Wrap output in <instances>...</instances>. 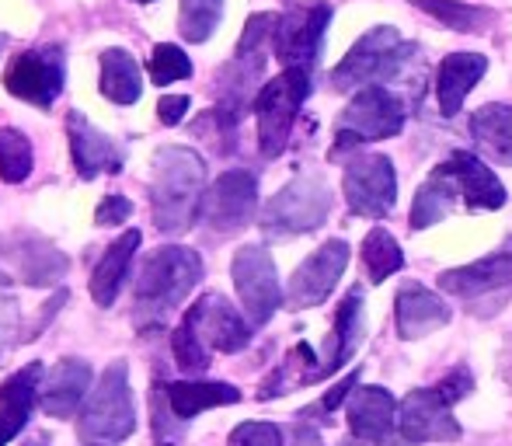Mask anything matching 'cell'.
<instances>
[{"label": "cell", "mask_w": 512, "mask_h": 446, "mask_svg": "<svg viewBox=\"0 0 512 446\" xmlns=\"http://www.w3.org/2000/svg\"><path fill=\"white\" fill-rule=\"evenodd\" d=\"M147 74L157 88H164V84H175V81L192 77V60L185 56V49L171 46V42H161V46H154V53H150Z\"/></svg>", "instance_id": "obj_35"}, {"label": "cell", "mask_w": 512, "mask_h": 446, "mask_svg": "<svg viewBox=\"0 0 512 446\" xmlns=\"http://www.w3.org/2000/svg\"><path fill=\"white\" fill-rule=\"evenodd\" d=\"M182 325L189 328L209 352H227V356H234V352L248 349V342H251V321L244 318L237 307H230V300L220 297V293L199 297L196 304L189 307V314L182 318Z\"/></svg>", "instance_id": "obj_11"}, {"label": "cell", "mask_w": 512, "mask_h": 446, "mask_svg": "<svg viewBox=\"0 0 512 446\" xmlns=\"http://www.w3.org/2000/svg\"><path fill=\"white\" fill-rule=\"evenodd\" d=\"M506 286H512V237L492 255L478 258L471 265H460V269H446L439 276V290L464 300L488 297V293L506 290Z\"/></svg>", "instance_id": "obj_17"}, {"label": "cell", "mask_w": 512, "mask_h": 446, "mask_svg": "<svg viewBox=\"0 0 512 446\" xmlns=\"http://www.w3.org/2000/svg\"><path fill=\"white\" fill-rule=\"evenodd\" d=\"M14 244H18V248L7 251V255H11V276H18L21 283L53 286L67 276V269H70L67 258H63L49 241L25 234V237H14Z\"/></svg>", "instance_id": "obj_24"}, {"label": "cell", "mask_w": 512, "mask_h": 446, "mask_svg": "<svg viewBox=\"0 0 512 446\" xmlns=\"http://www.w3.org/2000/svg\"><path fill=\"white\" fill-rule=\"evenodd\" d=\"M136 4H154V0H136Z\"/></svg>", "instance_id": "obj_47"}, {"label": "cell", "mask_w": 512, "mask_h": 446, "mask_svg": "<svg viewBox=\"0 0 512 446\" xmlns=\"http://www.w3.org/2000/svg\"><path fill=\"white\" fill-rule=\"evenodd\" d=\"M189 109H192L189 95H164L161 102H157V119H161L164 126H178Z\"/></svg>", "instance_id": "obj_42"}, {"label": "cell", "mask_w": 512, "mask_h": 446, "mask_svg": "<svg viewBox=\"0 0 512 446\" xmlns=\"http://www.w3.org/2000/svg\"><path fill=\"white\" fill-rule=\"evenodd\" d=\"M310 95V70L304 67H286L279 77H272L255 98L258 115V147L265 157H279L290 143L293 122L304 109Z\"/></svg>", "instance_id": "obj_4"}, {"label": "cell", "mask_w": 512, "mask_h": 446, "mask_svg": "<svg viewBox=\"0 0 512 446\" xmlns=\"http://www.w3.org/2000/svg\"><path fill=\"white\" fill-rule=\"evenodd\" d=\"M363 265L370 283H384L394 272L405 269V255H401V244L387 234L384 227H373L363 241Z\"/></svg>", "instance_id": "obj_32"}, {"label": "cell", "mask_w": 512, "mask_h": 446, "mask_svg": "<svg viewBox=\"0 0 512 446\" xmlns=\"http://www.w3.org/2000/svg\"><path fill=\"white\" fill-rule=\"evenodd\" d=\"M349 433L356 440H373L384 443L394 440V429H398V401L384 387H359L349 398Z\"/></svg>", "instance_id": "obj_20"}, {"label": "cell", "mask_w": 512, "mask_h": 446, "mask_svg": "<svg viewBox=\"0 0 512 446\" xmlns=\"http://www.w3.org/2000/svg\"><path fill=\"white\" fill-rule=\"evenodd\" d=\"M21 446H46V436H35V440H28V443H21Z\"/></svg>", "instance_id": "obj_46"}, {"label": "cell", "mask_w": 512, "mask_h": 446, "mask_svg": "<svg viewBox=\"0 0 512 446\" xmlns=\"http://www.w3.org/2000/svg\"><path fill=\"white\" fill-rule=\"evenodd\" d=\"M436 391H439V398H443L446 405H457V401H464L467 394L474 391V380H471V373H467L464 366H457V370L446 373V377L439 380Z\"/></svg>", "instance_id": "obj_40"}, {"label": "cell", "mask_w": 512, "mask_h": 446, "mask_svg": "<svg viewBox=\"0 0 512 446\" xmlns=\"http://www.w3.org/2000/svg\"><path fill=\"white\" fill-rule=\"evenodd\" d=\"M140 241H143L140 230L129 227L108 244L102 262L91 272V297H95L98 307H112L115 300H119L122 283L129 279V265H133V255H136V248H140Z\"/></svg>", "instance_id": "obj_23"}, {"label": "cell", "mask_w": 512, "mask_h": 446, "mask_svg": "<svg viewBox=\"0 0 512 446\" xmlns=\"http://www.w3.org/2000/svg\"><path fill=\"white\" fill-rule=\"evenodd\" d=\"M164 387H168L171 415L178 422H192L196 415L209 412V408L237 405L241 401V391L234 384H223V380H178V384Z\"/></svg>", "instance_id": "obj_25"}, {"label": "cell", "mask_w": 512, "mask_h": 446, "mask_svg": "<svg viewBox=\"0 0 512 446\" xmlns=\"http://www.w3.org/2000/svg\"><path fill=\"white\" fill-rule=\"evenodd\" d=\"M63 84H67V56L60 46L28 49V53L14 56L4 70L7 95L21 98L35 109L56 105V98L63 95Z\"/></svg>", "instance_id": "obj_9"}, {"label": "cell", "mask_w": 512, "mask_h": 446, "mask_svg": "<svg viewBox=\"0 0 512 446\" xmlns=\"http://www.w3.org/2000/svg\"><path fill=\"white\" fill-rule=\"evenodd\" d=\"M398 433L401 440L415 443H457L460 426L453 419V405L439 398V391H411L398 405Z\"/></svg>", "instance_id": "obj_15"}, {"label": "cell", "mask_w": 512, "mask_h": 446, "mask_svg": "<svg viewBox=\"0 0 512 446\" xmlns=\"http://www.w3.org/2000/svg\"><path fill=\"white\" fill-rule=\"evenodd\" d=\"M88 446H105V443H88Z\"/></svg>", "instance_id": "obj_48"}, {"label": "cell", "mask_w": 512, "mask_h": 446, "mask_svg": "<svg viewBox=\"0 0 512 446\" xmlns=\"http://www.w3.org/2000/svg\"><path fill=\"white\" fill-rule=\"evenodd\" d=\"M206 161L192 147H161L150 175V206L161 234H185L203 213Z\"/></svg>", "instance_id": "obj_2"}, {"label": "cell", "mask_w": 512, "mask_h": 446, "mask_svg": "<svg viewBox=\"0 0 512 446\" xmlns=\"http://www.w3.org/2000/svg\"><path fill=\"white\" fill-rule=\"evenodd\" d=\"M418 11L432 14L443 28L450 32H488V25H495V11L492 7H478V4H460V0H411Z\"/></svg>", "instance_id": "obj_31"}, {"label": "cell", "mask_w": 512, "mask_h": 446, "mask_svg": "<svg viewBox=\"0 0 512 446\" xmlns=\"http://www.w3.org/2000/svg\"><path fill=\"white\" fill-rule=\"evenodd\" d=\"M345 203L356 217L380 220L391 213L398 199V175H394L391 157L384 154H363L345 168Z\"/></svg>", "instance_id": "obj_10"}, {"label": "cell", "mask_w": 512, "mask_h": 446, "mask_svg": "<svg viewBox=\"0 0 512 446\" xmlns=\"http://www.w3.org/2000/svg\"><path fill=\"white\" fill-rule=\"evenodd\" d=\"M91 394V366L84 359H60L42 380L39 405L53 419H70L77 415L81 401Z\"/></svg>", "instance_id": "obj_21"}, {"label": "cell", "mask_w": 512, "mask_h": 446, "mask_svg": "<svg viewBox=\"0 0 512 446\" xmlns=\"http://www.w3.org/2000/svg\"><path fill=\"white\" fill-rule=\"evenodd\" d=\"M331 7L328 4H310V7H293L290 14H283L272 35L276 56L286 67H304L310 70L321 53L324 32H328Z\"/></svg>", "instance_id": "obj_14"}, {"label": "cell", "mask_w": 512, "mask_h": 446, "mask_svg": "<svg viewBox=\"0 0 512 446\" xmlns=\"http://www.w3.org/2000/svg\"><path fill=\"white\" fill-rule=\"evenodd\" d=\"M223 18V0H182L178 7V32L189 42H206Z\"/></svg>", "instance_id": "obj_34"}, {"label": "cell", "mask_w": 512, "mask_h": 446, "mask_svg": "<svg viewBox=\"0 0 512 446\" xmlns=\"http://www.w3.org/2000/svg\"><path fill=\"white\" fill-rule=\"evenodd\" d=\"M279 18L276 14H255V18L244 25V35L237 42V56H251V53H262V42L276 35Z\"/></svg>", "instance_id": "obj_39"}, {"label": "cell", "mask_w": 512, "mask_h": 446, "mask_svg": "<svg viewBox=\"0 0 512 446\" xmlns=\"http://www.w3.org/2000/svg\"><path fill=\"white\" fill-rule=\"evenodd\" d=\"M415 56H418V46L401 39L398 28H391V25L370 28V32L342 56V63L331 70V84H335L338 91L373 88V84L384 88V81H394Z\"/></svg>", "instance_id": "obj_3"}, {"label": "cell", "mask_w": 512, "mask_h": 446, "mask_svg": "<svg viewBox=\"0 0 512 446\" xmlns=\"http://www.w3.org/2000/svg\"><path fill=\"white\" fill-rule=\"evenodd\" d=\"M345 265H349V244L345 241H328L304 258L297 272H293L290 286H286V304L293 311H307V307H321L331 297V290L342 279Z\"/></svg>", "instance_id": "obj_13"}, {"label": "cell", "mask_w": 512, "mask_h": 446, "mask_svg": "<svg viewBox=\"0 0 512 446\" xmlns=\"http://www.w3.org/2000/svg\"><path fill=\"white\" fill-rule=\"evenodd\" d=\"M67 136H70V157H74V168L84 182L98 175H119L126 157H122L119 143L112 140L102 129H95L84 112L67 115Z\"/></svg>", "instance_id": "obj_16"}, {"label": "cell", "mask_w": 512, "mask_h": 446, "mask_svg": "<svg viewBox=\"0 0 512 446\" xmlns=\"http://www.w3.org/2000/svg\"><path fill=\"white\" fill-rule=\"evenodd\" d=\"M394 304H398L394 307V325H398V335L408 338V342L439 332V328H446L453 318V311L436 297V293L425 290V286H415V283L401 286Z\"/></svg>", "instance_id": "obj_22"}, {"label": "cell", "mask_w": 512, "mask_h": 446, "mask_svg": "<svg viewBox=\"0 0 512 446\" xmlns=\"http://www.w3.org/2000/svg\"><path fill=\"white\" fill-rule=\"evenodd\" d=\"M227 446H283V429L272 422H241Z\"/></svg>", "instance_id": "obj_38"}, {"label": "cell", "mask_w": 512, "mask_h": 446, "mask_svg": "<svg viewBox=\"0 0 512 446\" xmlns=\"http://www.w3.org/2000/svg\"><path fill=\"white\" fill-rule=\"evenodd\" d=\"M471 136L485 154L499 164H512V109L509 105H481L471 115Z\"/></svg>", "instance_id": "obj_30"}, {"label": "cell", "mask_w": 512, "mask_h": 446, "mask_svg": "<svg viewBox=\"0 0 512 446\" xmlns=\"http://www.w3.org/2000/svg\"><path fill=\"white\" fill-rule=\"evenodd\" d=\"M446 175L453 178L460 199H464L471 210H499L506 203V189L495 178V171L488 168L481 157L467 154V150H453L450 157L443 161Z\"/></svg>", "instance_id": "obj_19"}, {"label": "cell", "mask_w": 512, "mask_h": 446, "mask_svg": "<svg viewBox=\"0 0 512 446\" xmlns=\"http://www.w3.org/2000/svg\"><path fill=\"white\" fill-rule=\"evenodd\" d=\"M42 380H46L42 363H28L0 384V446H7L28 426L35 401L42 394Z\"/></svg>", "instance_id": "obj_18"}, {"label": "cell", "mask_w": 512, "mask_h": 446, "mask_svg": "<svg viewBox=\"0 0 512 446\" xmlns=\"http://www.w3.org/2000/svg\"><path fill=\"white\" fill-rule=\"evenodd\" d=\"M457 199H460V192H457V185H453V178L446 175L443 164H436L432 175L422 182V189H418L415 206H411V227L415 230L436 227L443 217H450Z\"/></svg>", "instance_id": "obj_28"}, {"label": "cell", "mask_w": 512, "mask_h": 446, "mask_svg": "<svg viewBox=\"0 0 512 446\" xmlns=\"http://www.w3.org/2000/svg\"><path fill=\"white\" fill-rule=\"evenodd\" d=\"M230 276H234L237 297H241L251 328L269 325L272 314L283 307V286H279V272L269 251L262 244H244L230 262Z\"/></svg>", "instance_id": "obj_8"}, {"label": "cell", "mask_w": 512, "mask_h": 446, "mask_svg": "<svg viewBox=\"0 0 512 446\" xmlns=\"http://www.w3.org/2000/svg\"><path fill=\"white\" fill-rule=\"evenodd\" d=\"M129 217H133V203H129L126 196H119V192L105 196L102 203H98V210H95L98 227H115V223H126Z\"/></svg>", "instance_id": "obj_41"}, {"label": "cell", "mask_w": 512, "mask_h": 446, "mask_svg": "<svg viewBox=\"0 0 512 446\" xmlns=\"http://www.w3.org/2000/svg\"><path fill=\"white\" fill-rule=\"evenodd\" d=\"M331 213V189L321 175H300L276 192L262 210V230L269 237H297L324 227Z\"/></svg>", "instance_id": "obj_6"}, {"label": "cell", "mask_w": 512, "mask_h": 446, "mask_svg": "<svg viewBox=\"0 0 512 446\" xmlns=\"http://www.w3.org/2000/svg\"><path fill=\"white\" fill-rule=\"evenodd\" d=\"M102 95L115 105H136L143 95V70L126 49L102 53Z\"/></svg>", "instance_id": "obj_29"}, {"label": "cell", "mask_w": 512, "mask_h": 446, "mask_svg": "<svg viewBox=\"0 0 512 446\" xmlns=\"http://www.w3.org/2000/svg\"><path fill=\"white\" fill-rule=\"evenodd\" d=\"M359 338H363V293L352 290L349 297L342 300V307H338L335 332L328 338V349H324V359H321V366H317L314 380H324L328 373L342 370L352 352H356Z\"/></svg>", "instance_id": "obj_27"}, {"label": "cell", "mask_w": 512, "mask_h": 446, "mask_svg": "<svg viewBox=\"0 0 512 446\" xmlns=\"http://www.w3.org/2000/svg\"><path fill=\"white\" fill-rule=\"evenodd\" d=\"M35 168V150L21 129L0 126V182L21 185Z\"/></svg>", "instance_id": "obj_33"}, {"label": "cell", "mask_w": 512, "mask_h": 446, "mask_svg": "<svg viewBox=\"0 0 512 446\" xmlns=\"http://www.w3.org/2000/svg\"><path fill=\"white\" fill-rule=\"evenodd\" d=\"M356 380H359V370H352L349 377L342 380V384H335L328 394H324L321 405H317V408H321V412H335V408L342 405L345 398H349V391H352V387H356Z\"/></svg>", "instance_id": "obj_43"}, {"label": "cell", "mask_w": 512, "mask_h": 446, "mask_svg": "<svg viewBox=\"0 0 512 446\" xmlns=\"http://www.w3.org/2000/svg\"><path fill=\"white\" fill-rule=\"evenodd\" d=\"M258 210V178L244 168L223 171L206 189L203 220L216 234H237L255 220Z\"/></svg>", "instance_id": "obj_12"}, {"label": "cell", "mask_w": 512, "mask_h": 446, "mask_svg": "<svg viewBox=\"0 0 512 446\" xmlns=\"http://www.w3.org/2000/svg\"><path fill=\"white\" fill-rule=\"evenodd\" d=\"M18 342H25V335H21L18 300L7 293V283H0V363H4L7 352H11Z\"/></svg>", "instance_id": "obj_37"}, {"label": "cell", "mask_w": 512, "mask_h": 446, "mask_svg": "<svg viewBox=\"0 0 512 446\" xmlns=\"http://www.w3.org/2000/svg\"><path fill=\"white\" fill-rule=\"evenodd\" d=\"M290 446H324V443H321V433H317L314 426L297 422V426L290 429Z\"/></svg>", "instance_id": "obj_44"}, {"label": "cell", "mask_w": 512, "mask_h": 446, "mask_svg": "<svg viewBox=\"0 0 512 446\" xmlns=\"http://www.w3.org/2000/svg\"><path fill=\"white\" fill-rule=\"evenodd\" d=\"M136 433V405L126 363H112L88 394L81 415V436L91 443H122Z\"/></svg>", "instance_id": "obj_5"}, {"label": "cell", "mask_w": 512, "mask_h": 446, "mask_svg": "<svg viewBox=\"0 0 512 446\" xmlns=\"http://www.w3.org/2000/svg\"><path fill=\"white\" fill-rule=\"evenodd\" d=\"M488 74V60L478 53H453L443 60L436 77V98L443 115H457L464 98L474 91V84Z\"/></svg>", "instance_id": "obj_26"}, {"label": "cell", "mask_w": 512, "mask_h": 446, "mask_svg": "<svg viewBox=\"0 0 512 446\" xmlns=\"http://www.w3.org/2000/svg\"><path fill=\"white\" fill-rule=\"evenodd\" d=\"M342 446H411L408 440H398V436H394V440H384V443H373V440H356V436H352V440H345Z\"/></svg>", "instance_id": "obj_45"}, {"label": "cell", "mask_w": 512, "mask_h": 446, "mask_svg": "<svg viewBox=\"0 0 512 446\" xmlns=\"http://www.w3.org/2000/svg\"><path fill=\"white\" fill-rule=\"evenodd\" d=\"M171 352H175V363L182 366L185 373H206L209 356H213V352H209L185 325H178L175 335H171Z\"/></svg>", "instance_id": "obj_36"}, {"label": "cell", "mask_w": 512, "mask_h": 446, "mask_svg": "<svg viewBox=\"0 0 512 446\" xmlns=\"http://www.w3.org/2000/svg\"><path fill=\"white\" fill-rule=\"evenodd\" d=\"M401 129H405V105H401V98L391 95L387 88H380V84H373V88L359 91L349 102V109L342 112L338 129H335V150H331V157L356 147V143L398 136Z\"/></svg>", "instance_id": "obj_7"}, {"label": "cell", "mask_w": 512, "mask_h": 446, "mask_svg": "<svg viewBox=\"0 0 512 446\" xmlns=\"http://www.w3.org/2000/svg\"><path fill=\"white\" fill-rule=\"evenodd\" d=\"M203 279V258L182 244H164L143 258L133 283V325L143 335H154L168 325L175 307Z\"/></svg>", "instance_id": "obj_1"}]
</instances>
